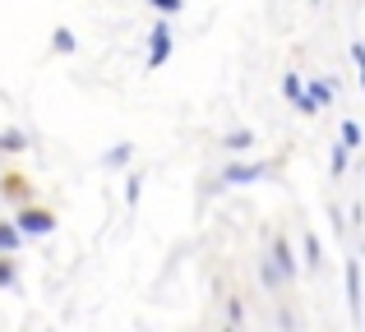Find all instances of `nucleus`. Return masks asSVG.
Segmentation results:
<instances>
[{
    "label": "nucleus",
    "mask_w": 365,
    "mask_h": 332,
    "mask_svg": "<svg viewBox=\"0 0 365 332\" xmlns=\"http://www.w3.org/2000/svg\"><path fill=\"white\" fill-rule=\"evenodd\" d=\"M19 245H24V235H19L14 222H0V254H14Z\"/></svg>",
    "instance_id": "f8f14e48"
},
{
    "label": "nucleus",
    "mask_w": 365,
    "mask_h": 332,
    "mask_svg": "<svg viewBox=\"0 0 365 332\" xmlns=\"http://www.w3.org/2000/svg\"><path fill=\"white\" fill-rule=\"evenodd\" d=\"M259 282H264L268 291H282V287H287V277H282V272L273 268V259H268V254L259 259Z\"/></svg>",
    "instance_id": "1a4fd4ad"
},
{
    "label": "nucleus",
    "mask_w": 365,
    "mask_h": 332,
    "mask_svg": "<svg viewBox=\"0 0 365 332\" xmlns=\"http://www.w3.org/2000/svg\"><path fill=\"white\" fill-rule=\"evenodd\" d=\"M301 250H305V268H324V250H319V235H305V245H301Z\"/></svg>",
    "instance_id": "4468645a"
},
{
    "label": "nucleus",
    "mask_w": 365,
    "mask_h": 332,
    "mask_svg": "<svg viewBox=\"0 0 365 332\" xmlns=\"http://www.w3.org/2000/svg\"><path fill=\"white\" fill-rule=\"evenodd\" d=\"M264 176H268V166H259V162H227L222 176L213 180V194H222V189H232V185H259Z\"/></svg>",
    "instance_id": "f257e3e1"
},
{
    "label": "nucleus",
    "mask_w": 365,
    "mask_h": 332,
    "mask_svg": "<svg viewBox=\"0 0 365 332\" xmlns=\"http://www.w3.org/2000/svg\"><path fill=\"white\" fill-rule=\"evenodd\" d=\"M24 148H28L24 129H0V153H24Z\"/></svg>",
    "instance_id": "9b49d317"
},
{
    "label": "nucleus",
    "mask_w": 365,
    "mask_h": 332,
    "mask_svg": "<svg viewBox=\"0 0 365 332\" xmlns=\"http://www.w3.org/2000/svg\"><path fill=\"white\" fill-rule=\"evenodd\" d=\"M0 194L19 198V203H33V189H28V180H24V176H0Z\"/></svg>",
    "instance_id": "6e6552de"
},
{
    "label": "nucleus",
    "mask_w": 365,
    "mask_h": 332,
    "mask_svg": "<svg viewBox=\"0 0 365 332\" xmlns=\"http://www.w3.org/2000/svg\"><path fill=\"white\" fill-rule=\"evenodd\" d=\"M222 332H236V328H222Z\"/></svg>",
    "instance_id": "5701e85b"
},
{
    "label": "nucleus",
    "mask_w": 365,
    "mask_h": 332,
    "mask_svg": "<svg viewBox=\"0 0 365 332\" xmlns=\"http://www.w3.org/2000/svg\"><path fill=\"white\" fill-rule=\"evenodd\" d=\"M342 282H347V309H351V318L361 323V314H365V296H361V259H347V263H342Z\"/></svg>",
    "instance_id": "20e7f679"
},
{
    "label": "nucleus",
    "mask_w": 365,
    "mask_h": 332,
    "mask_svg": "<svg viewBox=\"0 0 365 332\" xmlns=\"http://www.w3.org/2000/svg\"><path fill=\"white\" fill-rule=\"evenodd\" d=\"M74 46H79V37H74V33H70V28H56V33H51V51H61V55H70V51H74Z\"/></svg>",
    "instance_id": "2eb2a0df"
},
{
    "label": "nucleus",
    "mask_w": 365,
    "mask_h": 332,
    "mask_svg": "<svg viewBox=\"0 0 365 332\" xmlns=\"http://www.w3.org/2000/svg\"><path fill=\"white\" fill-rule=\"evenodd\" d=\"M130 157H134V148L130 144H116L107 157H102V166H107V171H125V166H130Z\"/></svg>",
    "instance_id": "9d476101"
},
{
    "label": "nucleus",
    "mask_w": 365,
    "mask_h": 332,
    "mask_svg": "<svg viewBox=\"0 0 365 332\" xmlns=\"http://www.w3.org/2000/svg\"><path fill=\"white\" fill-rule=\"evenodd\" d=\"M14 226H19V235H51L56 231V213L51 208H37V203H24L19 217H14Z\"/></svg>",
    "instance_id": "f03ea898"
},
{
    "label": "nucleus",
    "mask_w": 365,
    "mask_h": 332,
    "mask_svg": "<svg viewBox=\"0 0 365 332\" xmlns=\"http://www.w3.org/2000/svg\"><path fill=\"white\" fill-rule=\"evenodd\" d=\"M338 144H347L351 153L361 148V125H356V120H342V139H338Z\"/></svg>",
    "instance_id": "dca6fc26"
},
{
    "label": "nucleus",
    "mask_w": 365,
    "mask_h": 332,
    "mask_svg": "<svg viewBox=\"0 0 365 332\" xmlns=\"http://www.w3.org/2000/svg\"><path fill=\"white\" fill-rule=\"evenodd\" d=\"M351 65L361 74V88H365V42H351Z\"/></svg>",
    "instance_id": "aec40b11"
},
{
    "label": "nucleus",
    "mask_w": 365,
    "mask_h": 332,
    "mask_svg": "<svg viewBox=\"0 0 365 332\" xmlns=\"http://www.w3.org/2000/svg\"><path fill=\"white\" fill-rule=\"evenodd\" d=\"M139 171H134V176H125V203H139Z\"/></svg>",
    "instance_id": "412c9836"
},
{
    "label": "nucleus",
    "mask_w": 365,
    "mask_h": 332,
    "mask_svg": "<svg viewBox=\"0 0 365 332\" xmlns=\"http://www.w3.org/2000/svg\"><path fill=\"white\" fill-rule=\"evenodd\" d=\"M282 97L292 102L301 116H319V107L310 102V92H305V79H301V74H282Z\"/></svg>",
    "instance_id": "39448f33"
},
{
    "label": "nucleus",
    "mask_w": 365,
    "mask_h": 332,
    "mask_svg": "<svg viewBox=\"0 0 365 332\" xmlns=\"http://www.w3.org/2000/svg\"><path fill=\"white\" fill-rule=\"evenodd\" d=\"M268 259H273V268L282 272L287 282L301 272V263H296V254H292V245H287V235H273V245H268Z\"/></svg>",
    "instance_id": "423d86ee"
},
{
    "label": "nucleus",
    "mask_w": 365,
    "mask_h": 332,
    "mask_svg": "<svg viewBox=\"0 0 365 332\" xmlns=\"http://www.w3.org/2000/svg\"><path fill=\"white\" fill-rule=\"evenodd\" d=\"M227 318H232V328H236V323H241V318H245V305H241V300H236V296L227 300Z\"/></svg>",
    "instance_id": "4be33fe9"
},
{
    "label": "nucleus",
    "mask_w": 365,
    "mask_h": 332,
    "mask_svg": "<svg viewBox=\"0 0 365 332\" xmlns=\"http://www.w3.org/2000/svg\"><path fill=\"white\" fill-rule=\"evenodd\" d=\"M153 9H158L162 18H171V14H180V5H185V0H148Z\"/></svg>",
    "instance_id": "6ab92c4d"
},
{
    "label": "nucleus",
    "mask_w": 365,
    "mask_h": 332,
    "mask_svg": "<svg viewBox=\"0 0 365 332\" xmlns=\"http://www.w3.org/2000/svg\"><path fill=\"white\" fill-rule=\"evenodd\" d=\"M14 282H19L14 259H9V254H0V287H14Z\"/></svg>",
    "instance_id": "f3484780"
},
{
    "label": "nucleus",
    "mask_w": 365,
    "mask_h": 332,
    "mask_svg": "<svg viewBox=\"0 0 365 332\" xmlns=\"http://www.w3.org/2000/svg\"><path fill=\"white\" fill-rule=\"evenodd\" d=\"M171 46H176V37H171V23L167 18H158L148 33V70H162V65L171 60Z\"/></svg>",
    "instance_id": "7ed1b4c3"
},
{
    "label": "nucleus",
    "mask_w": 365,
    "mask_h": 332,
    "mask_svg": "<svg viewBox=\"0 0 365 332\" xmlns=\"http://www.w3.org/2000/svg\"><path fill=\"white\" fill-rule=\"evenodd\" d=\"M305 92H310V102H314L319 111H329V102H333V92H338V83H333V79H310V83H305Z\"/></svg>",
    "instance_id": "0eeeda50"
},
{
    "label": "nucleus",
    "mask_w": 365,
    "mask_h": 332,
    "mask_svg": "<svg viewBox=\"0 0 365 332\" xmlns=\"http://www.w3.org/2000/svg\"><path fill=\"white\" fill-rule=\"evenodd\" d=\"M347 157H351L347 144H333V176H342V171H347Z\"/></svg>",
    "instance_id": "a211bd4d"
},
{
    "label": "nucleus",
    "mask_w": 365,
    "mask_h": 332,
    "mask_svg": "<svg viewBox=\"0 0 365 332\" xmlns=\"http://www.w3.org/2000/svg\"><path fill=\"white\" fill-rule=\"evenodd\" d=\"M222 148L227 153H245V148H255V134H250V129H232V134L222 139Z\"/></svg>",
    "instance_id": "ddd939ff"
}]
</instances>
